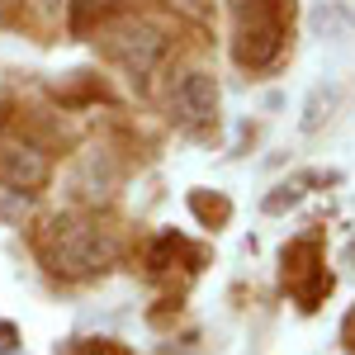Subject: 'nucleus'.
Wrapping results in <instances>:
<instances>
[{
	"instance_id": "0eeeda50",
	"label": "nucleus",
	"mask_w": 355,
	"mask_h": 355,
	"mask_svg": "<svg viewBox=\"0 0 355 355\" xmlns=\"http://www.w3.org/2000/svg\"><path fill=\"white\" fill-rule=\"evenodd\" d=\"M341 110V90L331 81H318L313 90H308V100H303V110H299V133H322L331 123V114Z\"/></svg>"
},
{
	"instance_id": "ddd939ff",
	"label": "nucleus",
	"mask_w": 355,
	"mask_h": 355,
	"mask_svg": "<svg viewBox=\"0 0 355 355\" xmlns=\"http://www.w3.org/2000/svg\"><path fill=\"white\" fill-rule=\"evenodd\" d=\"M5 5H10V0H0V10H5Z\"/></svg>"
},
{
	"instance_id": "9d476101",
	"label": "nucleus",
	"mask_w": 355,
	"mask_h": 355,
	"mask_svg": "<svg viewBox=\"0 0 355 355\" xmlns=\"http://www.w3.org/2000/svg\"><path fill=\"white\" fill-rule=\"evenodd\" d=\"M28 209V190H10V185H0V218H19Z\"/></svg>"
},
{
	"instance_id": "9b49d317",
	"label": "nucleus",
	"mask_w": 355,
	"mask_h": 355,
	"mask_svg": "<svg viewBox=\"0 0 355 355\" xmlns=\"http://www.w3.org/2000/svg\"><path fill=\"white\" fill-rule=\"evenodd\" d=\"M190 209L199 214V218H227V204H223V199H214V204H209L204 194H194V199H190Z\"/></svg>"
},
{
	"instance_id": "39448f33",
	"label": "nucleus",
	"mask_w": 355,
	"mask_h": 355,
	"mask_svg": "<svg viewBox=\"0 0 355 355\" xmlns=\"http://www.w3.org/2000/svg\"><path fill=\"white\" fill-rule=\"evenodd\" d=\"M171 110H175L180 123H209V119L218 114V81H214L209 71H190L185 81L175 85Z\"/></svg>"
},
{
	"instance_id": "20e7f679",
	"label": "nucleus",
	"mask_w": 355,
	"mask_h": 355,
	"mask_svg": "<svg viewBox=\"0 0 355 355\" xmlns=\"http://www.w3.org/2000/svg\"><path fill=\"white\" fill-rule=\"evenodd\" d=\"M48 175H53V166L48 157L38 152V147H28V142H0V185H10V190H38V185H48Z\"/></svg>"
},
{
	"instance_id": "6e6552de",
	"label": "nucleus",
	"mask_w": 355,
	"mask_h": 355,
	"mask_svg": "<svg viewBox=\"0 0 355 355\" xmlns=\"http://www.w3.org/2000/svg\"><path fill=\"white\" fill-rule=\"evenodd\" d=\"M128 0H67V19L71 33H95L100 24H110L114 15H123Z\"/></svg>"
},
{
	"instance_id": "f257e3e1",
	"label": "nucleus",
	"mask_w": 355,
	"mask_h": 355,
	"mask_svg": "<svg viewBox=\"0 0 355 355\" xmlns=\"http://www.w3.org/2000/svg\"><path fill=\"white\" fill-rule=\"evenodd\" d=\"M43 256H48L53 270L81 279V275L105 270L114 256H119V246H114L110 232H100V227H90L81 218H53L48 237H43Z\"/></svg>"
},
{
	"instance_id": "7ed1b4c3",
	"label": "nucleus",
	"mask_w": 355,
	"mask_h": 355,
	"mask_svg": "<svg viewBox=\"0 0 355 355\" xmlns=\"http://www.w3.org/2000/svg\"><path fill=\"white\" fill-rule=\"evenodd\" d=\"M279 48H284L279 19L266 15V10H251V19H242V28H237V48H232L237 62L251 67V71H266L275 57H279Z\"/></svg>"
},
{
	"instance_id": "1a4fd4ad",
	"label": "nucleus",
	"mask_w": 355,
	"mask_h": 355,
	"mask_svg": "<svg viewBox=\"0 0 355 355\" xmlns=\"http://www.w3.org/2000/svg\"><path fill=\"white\" fill-rule=\"evenodd\" d=\"M299 199H303L299 185H279V190H270L266 199H261V209H266V214H289V209H294Z\"/></svg>"
},
{
	"instance_id": "423d86ee",
	"label": "nucleus",
	"mask_w": 355,
	"mask_h": 355,
	"mask_svg": "<svg viewBox=\"0 0 355 355\" xmlns=\"http://www.w3.org/2000/svg\"><path fill=\"white\" fill-rule=\"evenodd\" d=\"M308 33L322 38V43H346L355 33V10L346 0H318L308 10Z\"/></svg>"
},
{
	"instance_id": "f8f14e48",
	"label": "nucleus",
	"mask_w": 355,
	"mask_h": 355,
	"mask_svg": "<svg viewBox=\"0 0 355 355\" xmlns=\"http://www.w3.org/2000/svg\"><path fill=\"white\" fill-rule=\"evenodd\" d=\"M62 5H67V0H38V10H48V15H57Z\"/></svg>"
},
{
	"instance_id": "f03ea898",
	"label": "nucleus",
	"mask_w": 355,
	"mask_h": 355,
	"mask_svg": "<svg viewBox=\"0 0 355 355\" xmlns=\"http://www.w3.org/2000/svg\"><path fill=\"white\" fill-rule=\"evenodd\" d=\"M95 33H100L105 53H110L133 81H147V76L157 71L162 53H166V33L152 24V19H137V15H114L110 24H100Z\"/></svg>"
}]
</instances>
